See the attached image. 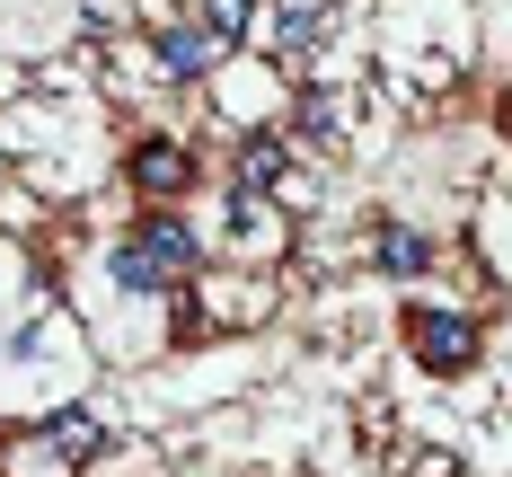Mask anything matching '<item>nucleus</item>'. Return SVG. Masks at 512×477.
<instances>
[{"label": "nucleus", "mask_w": 512, "mask_h": 477, "mask_svg": "<svg viewBox=\"0 0 512 477\" xmlns=\"http://www.w3.org/2000/svg\"><path fill=\"white\" fill-rule=\"evenodd\" d=\"M45 451H53V460H98V451H106V424L80 416V407H62V416L45 424Z\"/></svg>", "instance_id": "0eeeda50"}, {"label": "nucleus", "mask_w": 512, "mask_h": 477, "mask_svg": "<svg viewBox=\"0 0 512 477\" xmlns=\"http://www.w3.org/2000/svg\"><path fill=\"white\" fill-rule=\"evenodd\" d=\"M283 177H292V142L283 133H248L239 142V195H283Z\"/></svg>", "instance_id": "20e7f679"}, {"label": "nucleus", "mask_w": 512, "mask_h": 477, "mask_svg": "<svg viewBox=\"0 0 512 477\" xmlns=\"http://www.w3.org/2000/svg\"><path fill=\"white\" fill-rule=\"evenodd\" d=\"M318 36H327V9H283V18H274V45L283 53H309Z\"/></svg>", "instance_id": "9d476101"}, {"label": "nucleus", "mask_w": 512, "mask_h": 477, "mask_svg": "<svg viewBox=\"0 0 512 477\" xmlns=\"http://www.w3.org/2000/svg\"><path fill=\"white\" fill-rule=\"evenodd\" d=\"M212 53H221V45H212L204 27H168V36H159V71H168V80H204Z\"/></svg>", "instance_id": "39448f33"}, {"label": "nucleus", "mask_w": 512, "mask_h": 477, "mask_svg": "<svg viewBox=\"0 0 512 477\" xmlns=\"http://www.w3.org/2000/svg\"><path fill=\"white\" fill-rule=\"evenodd\" d=\"M292 133H301V142H336V133H345V98L309 89V98L292 106Z\"/></svg>", "instance_id": "6e6552de"}, {"label": "nucleus", "mask_w": 512, "mask_h": 477, "mask_svg": "<svg viewBox=\"0 0 512 477\" xmlns=\"http://www.w3.org/2000/svg\"><path fill=\"white\" fill-rule=\"evenodd\" d=\"M204 265V239L177 221V212H151V221H133V239L106 257V274L124 283V292H168V283H186Z\"/></svg>", "instance_id": "f257e3e1"}, {"label": "nucleus", "mask_w": 512, "mask_h": 477, "mask_svg": "<svg viewBox=\"0 0 512 477\" xmlns=\"http://www.w3.org/2000/svg\"><path fill=\"white\" fill-rule=\"evenodd\" d=\"M124 177H133L142 195H159V204H177V195L195 186V151H186V142H159V133H151V142H133Z\"/></svg>", "instance_id": "7ed1b4c3"}, {"label": "nucleus", "mask_w": 512, "mask_h": 477, "mask_svg": "<svg viewBox=\"0 0 512 477\" xmlns=\"http://www.w3.org/2000/svg\"><path fill=\"white\" fill-rule=\"evenodd\" d=\"M407 354H415L424 371H442V380H451V371L477 363V327H468L460 310H415V318H407Z\"/></svg>", "instance_id": "f03ea898"}, {"label": "nucleus", "mask_w": 512, "mask_h": 477, "mask_svg": "<svg viewBox=\"0 0 512 477\" xmlns=\"http://www.w3.org/2000/svg\"><path fill=\"white\" fill-rule=\"evenodd\" d=\"M371 248H380V274H398V283L433 265V239H424V230H407V221H380V239H371Z\"/></svg>", "instance_id": "423d86ee"}, {"label": "nucleus", "mask_w": 512, "mask_h": 477, "mask_svg": "<svg viewBox=\"0 0 512 477\" xmlns=\"http://www.w3.org/2000/svg\"><path fill=\"white\" fill-rule=\"evenodd\" d=\"M248 27H256V0H204V36L212 45H239Z\"/></svg>", "instance_id": "1a4fd4ad"}]
</instances>
